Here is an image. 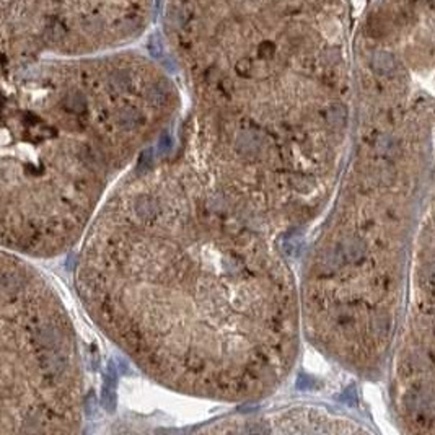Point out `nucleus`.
Here are the masks:
<instances>
[{
  "label": "nucleus",
  "mask_w": 435,
  "mask_h": 435,
  "mask_svg": "<svg viewBox=\"0 0 435 435\" xmlns=\"http://www.w3.org/2000/svg\"><path fill=\"white\" fill-rule=\"evenodd\" d=\"M344 254L351 261H359V259L364 258L365 246H364V243H360L359 240H351L349 243L346 245V248H344Z\"/></svg>",
  "instance_id": "7ed1b4c3"
},
{
  "label": "nucleus",
  "mask_w": 435,
  "mask_h": 435,
  "mask_svg": "<svg viewBox=\"0 0 435 435\" xmlns=\"http://www.w3.org/2000/svg\"><path fill=\"white\" fill-rule=\"evenodd\" d=\"M424 279H426V282H427L429 285H431V287H435V264H432V266L426 271Z\"/></svg>",
  "instance_id": "20e7f679"
},
{
  "label": "nucleus",
  "mask_w": 435,
  "mask_h": 435,
  "mask_svg": "<svg viewBox=\"0 0 435 435\" xmlns=\"http://www.w3.org/2000/svg\"><path fill=\"white\" fill-rule=\"evenodd\" d=\"M155 0H0L5 72L42 55H93L135 41Z\"/></svg>",
  "instance_id": "f03ea898"
},
{
  "label": "nucleus",
  "mask_w": 435,
  "mask_h": 435,
  "mask_svg": "<svg viewBox=\"0 0 435 435\" xmlns=\"http://www.w3.org/2000/svg\"><path fill=\"white\" fill-rule=\"evenodd\" d=\"M161 29L215 121L347 119V0H161Z\"/></svg>",
  "instance_id": "f257e3e1"
}]
</instances>
